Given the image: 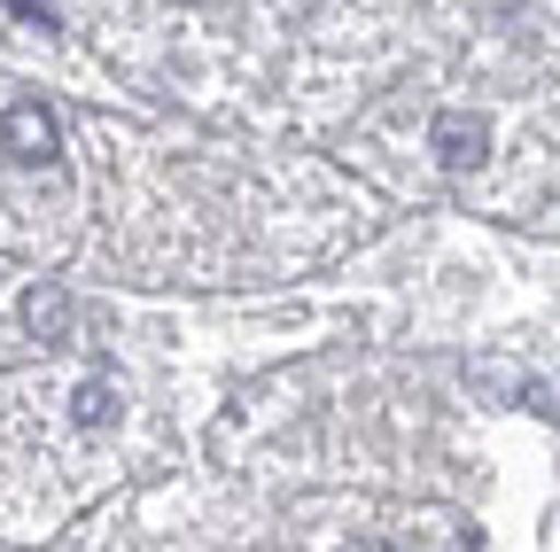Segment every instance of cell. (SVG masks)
<instances>
[{
    "label": "cell",
    "instance_id": "obj_1",
    "mask_svg": "<svg viewBox=\"0 0 560 552\" xmlns=\"http://www.w3.org/2000/svg\"><path fill=\"white\" fill-rule=\"evenodd\" d=\"M0 141H9L16 164H55L62 156V125L47 102H9V117H0Z\"/></svg>",
    "mask_w": 560,
    "mask_h": 552
},
{
    "label": "cell",
    "instance_id": "obj_2",
    "mask_svg": "<svg viewBox=\"0 0 560 552\" xmlns=\"http://www.w3.org/2000/svg\"><path fill=\"white\" fill-rule=\"evenodd\" d=\"M429 149L444 156V172H475V164L490 156V117H475V109H444V117L429 125Z\"/></svg>",
    "mask_w": 560,
    "mask_h": 552
},
{
    "label": "cell",
    "instance_id": "obj_3",
    "mask_svg": "<svg viewBox=\"0 0 560 552\" xmlns=\"http://www.w3.org/2000/svg\"><path fill=\"white\" fill-rule=\"evenodd\" d=\"M24 327H32L39 342H70V296H62L55 281L24 289Z\"/></svg>",
    "mask_w": 560,
    "mask_h": 552
},
{
    "label": "cell",
    "instance_id": "obj_4",
    "mask_svg": "<svg viewBox=\"0 0 560 552\" xmlns=\"http://www.w3.org/2000/svg\"><path fill=\"white\" fill-rule=\"evenodd\" d=\"M117 412H125V397H117L109 374H86L79 397H70V421H79V428H117Z\"/></svg>",
    "mask_w": 560,
    "mask_h": 552
},
{
    "label": "cell",
    "instance_id": "obj_5",
    "mask_svg": "<svg viewBox=\"0 0 560 552\" xmlns=\"http://www.w3.org/2000/svg\"><path fill=\"white\" fill-rule=\"evenodd\" d=\"M9 9H16L24 24H39V32H55V24H62V16H55V0H9Z\"/></svg>",
    "mask_w": 560,
    "mask_h": 552
}]
</instances>
